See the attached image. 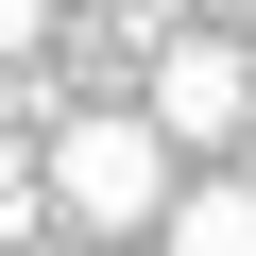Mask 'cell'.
<instances>
[{
  "instance_id": "cell-3",
  "label": "cell",
  "mask_w": 256,
  "mask_h": 256,
  "mask_svg": "<svg viewBox=\"0 0 256 256\" xmlns=\"http://www.w3.org/2000/svg\"><path fill=\"white\" fill-rule=\"evenodd\" d=\"M171 256H256V188H171Z\"/></svg>"
},
{
  "instance_id": "cell-1",
  "label": "cell",
  "mask_w": 256,
  "mask_h": 256,
  "mask_svg": "<svg viewBox=\"0 0 256 256\" xmlns=\"http://www.w3.org/2000/svg\"><path fill=\"white\" fill-rule=\"evenodd\" d=\"M52 222H86V239H137V222H171V137L137 102H102V120H52Z\"/></svg>"
},
{
  "instance_id": "cell-2",
  "label": "cell",
  "mask_w": 256,
  "mask_h": 256,
  "mask_svg": "<svg viewBox=\"0 0 256 256\" xmlns=\"http://www.w3.org/2000/svg\"><path fill=\"white\" fill-rule=\"evenodd\" d=\"M137 120H154V137H256V52H222V34H171Z\"/></svg>"
},
{
  "instance_id": "cell-4",
  "label": "cell",
  "mask_w": 256,
  "mask_h": 256,
  "mask_svg": "<svg viewBox=\"0 0 256 256\" xmlns=\"http://www.w3.org/2000/svg\"><path fill=\"white\" fill-rule=\"evenodd\" d=\"M52 52V0H0V68H34Z\"/></svg>"
}]
</instances>
